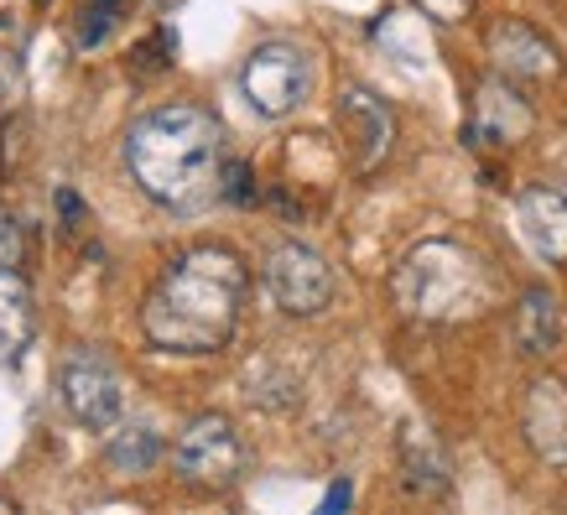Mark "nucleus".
<instances>
[{
  "label": "nucleus",
  "mask_w": 567,
  "mask_h": 515,
  "mask_svg": "<svg viewBox=\"0 0 567 515\" xmlns=\"http://www.w3.org/2000/svg\"><path fill=\"white\" fill-rule=\"evenodd\" d=\"M0 266H21V229L11 214H0Z\"/></svg>",
  "instance_id": "obj_22"
},
{
  "label": "nucleus",
  "mask_w": 567,
  "mask_h": 515,
  "mask_svg": "<svg viewBox=\"0 0 567 515\" xmlns=\"http://www.w3.org/2000/svg\"><path fill=\"white\" fill-rule=\"evenodd\" d=\"M532 104L516 94V79H484L474 89V115L464 125V141L468 146H516V141L532 136Z\"/></svg>",
  "instance_id": "obj_10"
},
{
  "label": "nucleus",
  "mask_w": 567,
  "mask_h": 515,
  "mask_svg": "<svg viewBox=\"0 0 567 515\" xmlns=\"http://www.w3.org/2000/svg\"><path fill=\"white\" fill-rule=\"evenodd\" d=\"M395 459H401V484L422 499H437L453 490V464H447L443 443L432 437L422 422H406L395 432Z\"/></svg>",
  "instance_id": "obj_13"
},
{
  "label": "nucleus",
  "mask_w": 567,
  "mask_h": 515,
  "mask_svg": "<svg viewBox=\"0 0 567 515\" xmlns=\"http://www.w3.org/2000/svg\"><path fill=\"white\" fill-rule=\"evenodd\" d=\"M266 287H271L276 308L292 312V318H312L333 302V266H328L312 245L302 240H281L266 256Z\"/></svg>",
  "instance_id": "obj_6"
},
{
  "label": "nucleus",
  "mask_w": 567,
  "mask_h": 515,
  "mask_svg": "<svg viewBox=\"0 0 567 515\" xmlns=\"http://www.w3.org/2000/svg\"><path fill=\"white\" fill-rule=\"evenodd\" d=\"M516 224H520V240L532 245L536 256L551 260V266H567V193L563 188H547V183L520 188Z\"/></svg>",
  "instance_id": "obj_12"
},
{
  "label": "nucleus",
  "mask_w": 567,
  "mask_h": 515,
  "mask_svg": "<svg viewBox=\"0 0 567 515\" xmlns=\"http://www.w3.org/2000/svg\"><path fill=\"white\" fill-rule=\"evenodd\" d=\"M250 271L229 245H198L167 260L141 302V328L167 354H214L235 339Z\"/></svg>",
  "instance_id": "obj_1"
},
{
  "label": "nucleus",
  "mask_w": 567,
  "mask_h": 515,
  "mask_svg": "<svg viewBox=\"0 0 567 515\" xmlns=\"http://www.w3.org/2000/svg\"><path fill=\"white\" fill-rule=\"evenodd\" d=\"M37 333V308H32V287L17 266H0V360L17 364L27 354V343Z\"/></svg>",
  "instance_id": "obj_15"
},
{
  "label": "nucleus",
  "mask_w": 567,
  "mask_h": 515,
  "mask_svg": "<svg viewBox=\"0 0 567 515\" xmlns=\"http://www.w3.org/2000/svg\"><path fill=\"white\" fill-rule=\"evenodd\" d=\"M516 349L526 360H547L551 349L563 343V308L547 287H526L516 302Z\"/></svg>",
  "instance_id": "obj_14"
},
{
  "label": "nucleus",
  "mask_w": 567,
  "mask_h": 515,
  "mask_svg": "<svg viewBox=\"0 0 567 515\" xmlns=\"http://www.w3.org/2000/svg\"><path fill=\"white\" fill-rule=\"evenodd\" d=\"M125 167L152 204L173 214H198L219 198L224 125L204 104H156L125 131Z\"/></svg>",
  "instance_id": "obj_2"
},
{
  "label": "nucleus",
  "mask_w": 567,
  "mask_h": 515,
  "mask_svg": "<svg viewBox=\"0 0 567 515\" xmlns=\"http://www.w3.org/2000/svg\"><path fill=\"white\" fill-rule=\"evenodd\" d=\"M349 505H354V484L333 480L328 484V495H323V515H339V511H349Z\"/></svg>",
  "instance_id": "obj_24"
},
{
  "label": "nucleus",
  "mask_w": 567,
  "mask_h": 515,
  "mask_svg": "<svg viewBox=\"0 0 567 515\" xmlns=\"http://www.w3.org/2000/svg\"><path fill=\"white\" fill-rule=\"evenodd\" d=\"M395 308L416 323H464L480 318L495 297V281L484 260L458 240H422L412 245L391 276Z\"/></svg>",
  "instance_id": "obj_3"
},
{
  "label": "nucleus",
  "mask_w": 567,
  "mask_h": 515,
  "mask_svg": "<svg viewBox=\"0 0 567 515\" xmlns=\"http://www.w3.org/2000/svg\"><path fill=\"white\" fill-rule=\"evenodd\" d=\"M173 468L177 480L193 484V490H235L245 474V443L235 422L224 412L193 416L173 447Z\"/></svg>",
  "instance_id": "obj_4"
},
{
  "label": "nucleus",
  "mask_w": 567,
  "mask_h": 515,
  "mask_svg": "<svg viewBox=\"0 0 567 515\" xmlns=\"http://www.w3.org/2000/svg\"><path fill=\"white\" fill-rule=\"evenodd\" d=\"M52 204H58V214H63V224H69V229L89 224V214H84V204H79V193H73V188H58V198H52Z\"/></svg>",
  "instance_id": "obj_23"
},
{
  "label": "nucleus",
  "mask_w": 567,
  "mask_h": 515,
  "mask_svg": "<svg viewBox=\"0 0 567 515\" xmlns=\"http://www.w3.org/2000/svg\"><path fill=\"white\" fill-rule=\"evenodd\" d=\"M339 136H344V152H349V167L354 172H375L395 146V115L391 104L380 100L375 89L364 84H349L339 89Z\"/></svg>",
  "instance_id": "obj_8"
},
{
  "label": "nucleus",
  "mask_w": 567,
  "mask_h": 515,
  "mask_svg": "<svg viewBox=\"0 0 567 515\" xmlns=\"http://www.w3.org/2000/svg\"><path fill=\"white\" fill-rule=\"evenodd\" d=\"M422 17H432V21H443V27H458V21H468L474 17V0H412Z\"/></svg>",
  "instance_id": "obj_21"
},
{
  "label": "nucleus",
  "mask_w": 567,
  "mask_h": 515,
  "mask_svg": "<svg viewBox=\"0 0 567 515\" xmlns=\"http://www.w3.org/2000/svg\"><path fill=\"white\" fill-rule=\"evenodd\" d=\"M219 198H229V204H256V172L245 167V162H224Z\"/></svg>",
  "instance_id": "obj_20"
},
{
  "label": "nucleus",
  "mask_w": 567,
  "mask_h": 515,
  "mask_svg": "<svg viewBox=\"0 0 567 515\" xmlns=\"http://www.w3.org/2000/svg\"><path fill=\"white\" fill-rule=\"evenodd\" d=\"M156 459H162V437L152 428H121L104 447V464L115 468V474H152Z\"/></svg>",
  "instance_id": "obj_16"
},
{
  "label": "nucleus",
  "mask_w": 567,
  "mask_h": 515,
  "mask_svg": "<svg viewBox=\"0 0 567 515\" xmlns=\"http://www.w3.org/2000/svg\"><path fill=\"white\" fill-rule=\"evenodd\" d=\"M484 48L495 58V69L505 73V79H516V84H551V79H563V52H557V42L520 17H499L495 27L484 32Z\"/></svg>",
  "instance_id": "obj_9"
},
{
  "label": "nucleus",
  "mask_w": 567,
  "mask_h": 515,
  "mask_svg": "<svg viewBox=\"0 0 567 515\" xmlns=\"http://www.w3.org/2000/svg\"><path fill=\"white\" fill-rule=\"evenodd\" d=\"M520 432L547 468L567 474V380L536 375L520 401Z\"/></svg>",
  "instance_id": "obj_11"
},
{
  "label": "nucleus",
  "mask_w": 567,
  "mask_h": 515,
  "mask_svg": "<svg viewBox=\"0 0 567 515\" xmlns=\"http://www.w3.org/2000/svg\"><path fill=\"white\" fill-rule=\"evenodd\" d=\"M125 0H79V17H73V48L94 52L110 37V27L121 21Z\"/></svg>",
  "instance_id": "obj_18"
},
{
  "label": "nucleus",
  "mask_w": 567,
  "mask_h": 515,
  "mask_svg": "<svg viewBox=\"0 0 567 515\" xmlns=\"http://www.w3.org/2000/svg\"><path fill=\"white\" fill-rule=\"evenodd\" d=\"M58 391H63V406L79 428L89 432H110L121 422V375L104 364V354L94 349H69V360H63V375H58Z\"/></svg>",
  "instance_id": "obj_7"
},
{
  "label": "nucleus",
  "mask_w": 567,
  "mask_h": 515,
  "mask_svg": "<svg viewBox=\"0 0 567 515\" xmlns=\"http://www.w3.org/2000/svg\"><path fill=\"white\" fill-rule=\"evenodd\" d=\"M240 89H245V100H250V110L266 115V121H281V115L302 110V100L312 94L308 48H297V42H260L245 58Z\"/></svg>",
  "instance_id": "obj_5"
},
{
  "label": "nucleus",
  "mask_w": 567,
  "mask_h": 515,
  "mask_svg": "<svg viewBox=\"0 0 567 515\" xmlns=\"http://www.w3.org/2000/svg\"><path fill=\"white\" fill-rule=\"evenodd\" d=\"M173 52H177V37L162 27V32H152V42H141V48L131 52V73H136V79H152V73L173 69Z\"/></svg>",
  "instance_id": "obj_19"
},
{
  "label": "nucleus",
  "mask_w": 567,
  "mask_h": 515,
  "mask_svg": "<svg viewBox=\"0 0 567 515\" xmlns=\"http://www.w3.org/2000/svg\"><path fill=\"white\" fill-rule=\"evenodd\" d=\"M27 79V32L17 11H0V104L17 100Z\"/></svg>",
  "instance_id": "obj_17"
}]
</instances>
